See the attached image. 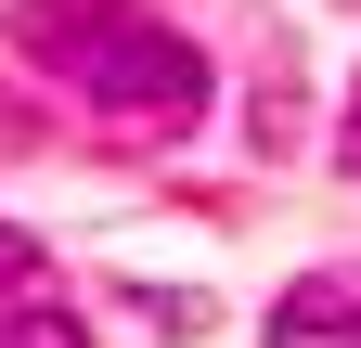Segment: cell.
<instances>
[{
    "label": "cell",
    "instance_id": "cell-1",
    "mask_svg": "<svg viewBox=\"0 0 361 348\" xmlns=\"http://www.w3.org/2000/svg\"><path fill=\"white\" fill-rule=\"evenodd\" d=\"M13 52L52 65L78 104L142 116V129H180L207 104V52L180 26H155L142 0H13Z\"/></svg>",
    "mask_w": 361,
    "mask_h": 348
},
{
    "label": "cell",
    "instance_id": "cell-2",
    "mask_svg": "<svg viewBox=\"0 0 361 348\" xmlns=\"http://www.w3.org/2000/svg\"><path fill=\"white\" fill-rule=\"evenodd\" d=\"M258 335L271 348H361V271H297Z\"/></svg>",
    "mask_w": 361,
    "mask_h": 348
},
{
    "label": "cell",
    "instance_id": "cell-3",
    "mask_svg": "<svg viewBox=\"0 0 361 348\" xmlns=\"http://www.w3.org/2000/svg\"><path fill=\"white\" fill-rule=\"evenodd\" d=\"M0 348H90L78 310H0Z\"/></svg>",
    "mask_w": 361,
    "mask_h": 348
},
{
    "label": "cell",
    "instance_id": "cell-4",
    "mask_svg": "<svg viewBox=\"0 0 361 348\" xmlns=\"http://www.w3.org/2000/svg\"><path fill=\"white\" fill-rule=\"evenodd\" d=\"M39 271V232H13V220H0V284H26Z\"/></svg>",
    "mask_w": 361,
    "mask_h": 348
}]
</instances>
